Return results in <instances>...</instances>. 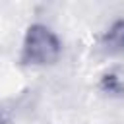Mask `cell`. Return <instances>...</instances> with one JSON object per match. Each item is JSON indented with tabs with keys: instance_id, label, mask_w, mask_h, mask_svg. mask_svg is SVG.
I'll list each match as a JSON object with an SVG mask.
<instances>
[{
	"instance_id": "1",
	"label": "cell",
	"mask_w": 124,
	"mask_h": 124,
	"mask_svg": "<svg viewBox=\"0 0 124 124\" xmlns=\"http://www.w3.org/2000/svg\"><path fill=\"white\" fill-rule=\"evenodd\" d=\"M60 54H62V41L46 23L35 21L27 25L19 48V62L23 66L33 68L52 66L58 62Z\"/></svg>"
},
{
	"instance_id": "2",
	"label": "cell",
	"mask_w": 124,
	"mask_h": 124,
	"mask_svg": "<svg viewBox=\"0 0 124 124\" xmlns=\"http://www.w3.org/2000/svg\"><path fill=\"white\" fill-rule=\"evenodd\" d=\"M97 48L105 54H120L124 52V19L112 21L99 37Z\"/></svg>"
},
{
	"instance_id": "3",
	"label": "cell",
	"mask_w": 124,
	"mask_h": 124,
	"mask_svg": "<svg viewBox=\"0 0 124 124\" xmlns=\"http://www.w3.org/2000/svg\"><path fill=\"white\" fill-rule=\"evenodd\" d=\"M99 89L108 97L124 99V64L108 68L99 79Z\"/></svg>"
}]
</instances>
